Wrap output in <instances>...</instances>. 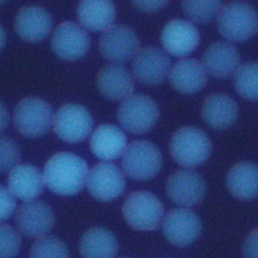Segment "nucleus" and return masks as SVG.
<instances>
[{"label": "nucleus", "mask_w": 258, "mask_h": 258, "mask_svg": "<svg viewBox=\"0 0 258 258\" xmlns=\"http://www.w3.org/2000/svg\"><path fill=\"white\" fill-rule=\"evenodd\" d=\"M89 168L87 162L72 152H58L44 165V184L59 196H74L86 184Z\"/></svg>", "instance_id": "nucleus-1"}, {"label": "nucleus", "mask_w": 258, "mask_h": 258, "mask_svg": "<svg viewBox=\"0 0 258 258\" xmlns=\"http://www.w3.org/2000/svg\"><path fill=\"white\" fill-rule=\"evenodd\" d=\"M217 18L220 33L230 41H246L258 32V12L246 2L233 1L222 6Z\"/></svg>", "instance_id": "nucleus-2"}, {"label": "nucleus", "mask_w": 258, "mask_h": 258, "mask_svg": "<svg viewBox=\"0 0 258 258\" xmlns=\"http://www.w3.org/2000/svg\"><path fill=\"white\" fill-rule=\"evenodd\" d=\"M212 142L200 128L186 126L179 128L169 142L171 157L184 167H195L208 160L212 153Z\"/></svg>", "instance_id": "nucleus-3"}, {"label": "nucleus", "mask_w": 258, "mask_h": 258, "mask_svg": "<svg viewBox=\"0 0 258 258\" xmlns=\"http://www.w3.org/2000/svg\"><path fill=\"white\" fill-rule=\"evenodd\" d=\"M122 214L133 229L153 231L162 221L163 205L152 192L136 190L125 198Z\"/></svg>", "instance_id": "nucleus-4"}, {"label": "nucleus", "mask_w": 258, "mask_h": 258, "mask_svg": "<svg viewBox=\"0 0 258 258\" xmlns=\"http://www.w3.org/2000/svg\"><path fill=\"white\" fill-rule=\"evenodd\" d=\"M51 106L38 97H27L19 101L13 112L15 129L28 138L44 135L52 125Z\"/></svg>", "instance_id": "nucleus-5"}, {"label": "nucleus", "mask_w": 258, "mask_h": 258, "mask_svg": "<svg viewBox=\"0 0 258 258\" xmlns=\"http://www.w3.org/2000/svg\"><path fill=\"white\" fill-rule=\"evenodd\" d=\"M159 117V109L153 99L144 95H131L118 107L117 118L120 125L133 134L150 131Z\"/></svg>", "instance_id": "nucleus-6"}, {"label": "nucleus", "mask_w": 258, "mask_h": 258, "mask_svg": "<svg viewBox=\"0 0 258 258\" xmlns=\"http://www.w3.org/2000/svg\"><path fill=\"white\" fill-rule=\"evenodd\" d=\"M122 167L125 174L132 179H150L162 167L161 152L149 141H133L127 145L122 155Z\"/></svg>", "instance_id": "nucleus-7"}, {"label": "nucleus", "mask_w": 258, "mask_h": 258, "mask_svg": "<svg viewBox=\"0 0 258 258\" xmlns=\"http://www.w3.org/2000/svg\"><path fill=\"white\" fill-rule=\"evenodd\" d=\"M93 125L94 120L88 109L73 103L61 106L53 115L52 120L54 133L68 143L85 140L91 134Z\"/></svg>", "instance_id": "nucleus-8"}, {"label": "nucleus", "mask_w": 258, "mask_h": 258, "mask_svg": "<svg viewBox=\"0 0 258 258\" xmlns=\"http://www.w3.org/2000/svg\"><path fill=\"white\" fill-rule=\"evenodd\" d=\"M139 39L135 31L126 24H113L103 31L99 46L102 55L116 63L125 62L139 50Z\"/></svg>", "instance_id": "nucleus-9"}, {"label": "nucleus", "mask_w": 258, "mask_h": 258, "mask_svg": "<svg viewBox=\"0 0 258 258\" xmlns=\"http://www.w3.org/2000/svg\"><path fill=\"white\" fill-rule=\"evenodd\" d=\"M86 185L93 198L101 202H110L123 194L125 177L114 163L100 162L89 170Z\"/></svg>", "instance_id": "nucleus-10"}, {"label": "nucleus", "mask_w": 258, "mask_h": 258, "mask_svg": "<svg viewBox=\"0 0 258 258\" xmlns=\"http://www.w3.org/2000/svg\"><path fill=\"white\" fill-rule=\"evenodd\" d=\"M161 228L167 241L175 246L191 244L202 232L200 217L186 208L169 211L163 216Z\"/></svg>", "instance_id": "nucleus-11"}, {"label": "nucleus", "mask_w": 258, "mask_h": 258, "mask_svg": "<svg viewBox=\"0 0 258 258\" xmlns=\"http://www.w3.org/2000/svg\"><path fill=\"white\" fill-rule=\"evenodd\" d=\"M169 71L170 60L166 53L158 47H143L133 57V77L143 85L161 84L168 77Z\"/></svg>", "instance_id": "nucleus-12"}, {"label": "nucleus", "mask_w": 258, "mask_h": 258, "mask_svg": "<svg viewBox=\"0 0 258 258\" xmlns=\"http://www.w3.org/2000/svg\"><path fill=\"white\" fill-rule=\"evenodd\" d=\"M206 194L204 178L192 169H180L166 182V195L171 202L182 207H192L201 203Z\"/></svg>", "instance_id": "nucleus-13"}, {"label": "nucleus", "mask_w": 258, "mask_h": 258, "mask_svg": "<svg viewBox=\"0 0 258 258\" xmlns=\"http://www.w3.org/2000/svg\"><path fill=\"white\" fill-rule=\"evenodd\" d=\"M90 42L86 29L72 21L60 23L51 37L53 52L66 60H77L83 57L90 48Z\"/></svg>", "instance_id": "nucleus-14"}, {"label": "nucleus", "mask_w": 258, "mask_h": 258, "mask_svg": "<svg viewBox=\"0 0 258 258\" xmlns=\"http://www.w3.org/2000/svg\"><path fill=\"white\" fill-rule=\"evenodd\" d=\"M16 226L21 234L30 238L45 236L54 225L50 207L42 201L24 202L17 210Z\"/></svg>", "instance_id": "nucleus-15"}, {"label": "nucleus", "mask_w": 258, "mask_h": 258, "mask_svg": "<svg viewBox=\"0 0 258 258\" xmlns=\"http://www.w3.org/2000/svg\"><path fill=\"white\" fill-rule=\"evenodd\" d=\"M161 44L166 52L174 56H185L199 45L200 32L189 21L172 19L162 28Z\"/></svg>", "instance_id": "nucleus-16"}, {"label": "nucleus", "mask_w": 258, "mask_h": 258, "mask_svg": "<svg viewBox=\"0 0 258 258\" xmlns=\"http://www.w3.org/2000/svg\"><path fill=\"white\" fill-rule=\"evenodd\" d=\"M14 28L18 36L27 42H39L51 31L52 19L47 10L39 6L21 8L15 17Z\"/></svg>", "instance_id": "nucleus-17"}, {"label": "nucleus", "mask_w": 258, "mask_h": 258, "mask_svg": "<svg viewBox=\"0 0 258 258\" xmlns=\"http://www.w3.org/2000/svg\"><path fill=\"white\" fill-rule=\"evenodd\" d=\"M97 87L105 98L123 101L133 93V75L121 63H109L98 73Z\"/></svg>", "instance_id": "nucleus-18"}, {"label": "nucleus", "mask_w": 258, "mask_h": 258, "mask_svg": "<svg viewBox=\"0 0 258 258\" xmlns=\"http://www.w3.org/2000/svg\"><path fill=\"white\" fill-rule=\"evenodd\" d=\"M202 63L214 78L227 79L240 66V54L232 43L216 41L206 49Z\"/></svg>", "instance_id": "nucleus-19"}, {"label": "nucleus", "mask_w": 258, "mask_h": 258, "mask_svg": "<svg viewBox=\"0 0 258 258\" xmlns=\"http://www.w3.org/2000/svg\"><path fill=\"white\" fill-rule=\"evenodd\" d=\"M90 147L96 157L111 161L123 155L127 147V137L117 126L102 124L92 133Z\"/></svg>", "instance_id": "nucleus-20"}, {"label": "nucleus", "mask_w": 258, "mask_h": 258, "mask_svg": "<svg viewBox=\"0 0 258 258\" xmlns=\"http://www.w3.org/2000/svg\"><path fill=\"white\" fill-rule=\"evenodd\" d=\"M171 86L179 93L195 94L207 84V72L202 62L196 58H182L169 71Z\"/></svg>", "instance_id": "nucleus-21"}, {"label": "nucleus", "mask_w": 258, "mask_h": 258, "mask_svg": "<svg viewBox=\"0 0 258 258\" xmlns=\"http://www.w3.org/2000/svg\"><path fill=\"white\" fill-rule=\"evenodd\" d=\"M7 185L14 197L24 202L32 201L43 190V175L31 164H18L10 170Z\"/></svg>", "instance_id": "nucleus-22"}, {"label": "nucleus", "mask_w": 258, "mask_h": 258, "mask_svg": "<svg viewBox=\"0 0 258 258\" xmlns=\"http://www.w3.org/2000/svg\"><path fill=\"white\" fill-rule=\"evenodd\" d=\"M237 103L226 94H212L208 96L202 106L204 121L214 129H226L232 126L238 118Z\"/></svg>", "instance_id": "nucleus-23"}, {"label": "nucleus", "mask_w": 258, "mask_h": 258, "mask_svg": "<svg viewBox=\"0 0 258 258\" xmlns=\"http://www.w3.org/2000/svg\"><path fill=\"white\" fill-rule=\"evenodd\" d=\"M77 15L84 28L91 31H104L113 25L116 8L112 0H81Z\"/></svg>", "instance_id": "nucleus-24"}, {"label": "nucleus", "mask_w": 258, "mask_h": 258, "mask_svg": "<svg viewBox=\"0 0 258 258\" xmlns=\"http://www.w3.org/2000/svg\"><path fill=\"white\" fill-rule=\"evenodd\" d=\"M227 187L237 199L248 201L258 197V165L243 161L235 164L226 177Z\"/></svg>", "instance_id": "nucleus-25"}, {"label": "nucleus", "mask_w": 258, "mask_h": 258, "mask_svg": "<svg viewBox=\"0 0 258 258\" xmlns=\"http://www.w3.org/2000/svg\"><path fill=\"white\" fill-rule=\"evenodd\" d=\"M118 248V241L114 234L102 227L89 229L80 241V252L83 258H114Z\"/></svg>", "instance_id": "nucleus-26"}, {"label": "nucleus", "mask_w": 258, "mask_h": 258, "mask_svg": "<svg viewBox=\"0 0 258 258\" xmlns=\"http://www.w3.org/2000/svg\"><path fill=\"white\" fill-rule=\"evenodd\" d=\"M234 86L243 98L258 100V62L240 64L234 73Z\"/></svg>", "instance_id": "nucleus-27"}, {"label": "nucleus", "mask_w": 258, "mask_h": 258, "mask_svg": "<svg viewBox=\"0 0 258 258\" xmlns=\"http://www.w3.org/2000/svg\"><path fill=\"white\" fill-rule=\"evenodd\" d=\"M181 7L189 20L207 23L218 16L222 0H181Z\"/></svg>", "instance_id": "nucleus-28"}, {"label": "nucleus", "mask_w": 258, "mask_h": 258, "mask_svg": "<svg viewBox=\"0 0 258 258\" xmlns=\"http://www.w3.org/2000/svg\"><path fill=\"white\" fill-rule=\"evenodd\" d=\"M29 258H70V252L61 240L45 235L32 244Z\"/></svg>", "instance_id": "nucleus-29"}, {"label": "nucleus", "mask_w": 258, "mask_h": 258, "mask_svg": "<svg viewBox=\"0 0 258 258\" xmlns=\"http://www.w3.org/2000/svg\"><path fill=\"white\" fill-rule=\"evenodd\" d=\"M20 248L19 233L9 225L0 224V258H14Z\"/></svg>", "instance_id": "nucleus-30"}, {"label": "nucleus", "mask_w": 258, "mask_h": 258, "mask_svg": "<svg viewBox=\"0 0 258 258\" xmlns=\"http://www.w3.org/2000/svg\"><path fill=\"white\" fill-rule=\"evenodd\" d=\"M20 159L18 144L12 138L0 135V173L18 165Z\"/></svg>", "instance_id": "nucleus-31"}, {"label": "nucleus", "mask_w": 258, "mask_h": 258, "mask_svg": "<svg viewBox=\"0 0 258 258\" xmlns=\"http://www.w3.org/2000/svg\"><path fill=\"white\" fill-rule=\"evenodd\" d=\"M15 209V197L8 187L0 185V221H4L11 217Z\"/></svg>", "instance_id": "nucleus-32"}, {"label": "nucleus", "mask_w": 258, "mask_h": 258, "mask_svg": "<svg viewBox=\"0 0 258 258\" xmlns=\"http://www.w3.org/2000/svg\"><path fill=\"white\" fill-rule=\"evenodd\" d=\"M245 258H258V229L251 231L243 244Z\"/></svg>", "instance_id": "nucleus-33"}, {"label": "nucleus", "mask_w": 258, "mask_h": 258, "mask_svg": "<svg viewBox=\"0 0 258 258\" xmlns=\"http://www.w3.org/2000/svg\"><path fill=\"white\" fill-rule=\"evenodd\" d=\"M131 2L138 10L153 13L164 8L169 0H131Z\"/></svg>", "instance_id": "nucleus-34"}, {"label": "nucleus", "mask_w": 258, "mask_h": 258, "mask_svg": "<svg viewBox=\"0 0 258 258\" xmlns=\"http://www.w3.org/2000/svg\"><path fill=\"white\" fill-rule=\"evenodd\" d=\"M9 122V113L5 105L0 101V133L3 132Z\"/></svg>", "instance_id": "nucleus-35"}, {"label": "nucleus", "mask_w": 258, "mask_h": 258, "mask_svg": "<svg viewBox=\"0 0 258 258\" xmlns=\"http://www.w3.org/2000/svg\"><path fill=\"white\" fill-rule=\"evenodd\" d=\"M6 43V34H5V30L2 27V25L0 24V50L4 47Z\"/></svg>", "instance_id": "nucleus-36"}, {"label": "nucleus", "mask_w": 258, "mask_h": 258, "mask_svg": "<svg viewBox=\"0 0 258 258\" xmlns=\"http://www.w3.org/2000/svg\"><path fill=\"white\" fill-rule=\"evenodd\" d=\"M5 1H6V0H0V5H1V4H2V3H4V2H5Z\"/></svg>", "instance_id": "nucleus-37"}]
</instances>
